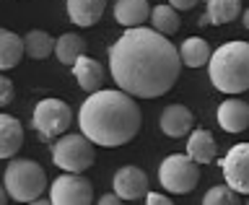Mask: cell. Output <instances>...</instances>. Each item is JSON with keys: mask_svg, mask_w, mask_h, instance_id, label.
I'll use <instances>...</instances> for the list:
<instances>
[{"mask_svg": "<svg viewBox=\"0 0 249 205\" xmlns=\"http://www.w3.org/2000/svg\"><path fill=\"white\" fill-rule=\"evenodd\" d=\"M23 52L34 60H44L54 52V39L42 29H31L26 37H23Z\"/></svg>", "mask_w": 249, "mask_h": 205, "instance_id": "7402d4cb", "label": "cell"}, {"mask_svg": "<svg viewBox=\"0 0 249 205\" xmlns=\"http://www.w3.org/2000/svg\"><path fill=\"white\" fill-rule=\"evenodd\" d=\"M52 161L62 171H78V174H83L96 161V148H93V143L83 132L60 135L52 143Z\"/></svg>", "mask_w": 249, "mask_h": 205, "instance_id": "5b68a950", "label": "cell"}, {"mask_svg": "<svg viewBox=\"0 0 249 205\" xmlns=\"http://www.w3.org/2000/svg\"><path fill=\"white\" fill-rule=\"evenodd\" d=\"M3 185L8 195L18 203H36L42 198V192L47 190V177L44 169L31 159H11V164L5 167Z\"/></svg>", "mask_w": 249, "mask_h": 205, "instance_id": "277c9868", "label": "cell"}, {"mask_svg": "<svg viewBox=\"0 0 249 205\" xmlns=\"http://www.w3.org/2000/svg\"><path fill=\"white\" fill-rule=\"evenodd\" d=\"M200 164H195L187 153H171L159 167V182L171 195H187L200 182Z\"/></svg>", "mask_w": 249, "mask_h": 205, "instance_id": "52a82bcc", "label": "cell"}, {"mask_svg": "<svg viewBox=\"0 0 249 205\" xmlns=\"http://www.w3.org/2000/svg\"><path fill=\"white\" fill-rule=\"evenodd\" d=\"M23 39L8 29H0V70H11L21 62Z\"/></svg>", "mask_w": 249, "mask_h": 205, "instance_id": "ffe728a7", "label": "cell"}, {"mask_svg": "<svg viewBox=\"0 0 249 205\" xmlns=\"http://www.w3.org/2000/svg\"><path fill=\"white\" fill-rule=\"evenodd\" d=\"M197 3L200 0H169V5L174 8V11H192Z\"/></svg>", "mask_w": 249, "mask_h": 205, "instance_id": "484cf974", "label": "cell"}, {"mask_svg": "<svg viewBox=\"0 0 249 205\" xmlns=\"http://www.w3.org/2000/svg\"><path fill=\"white\" fill-rule=\"evenodd\" d=\"M210 55H213V52H210V44L205 42V39H200V37L184 39L182 47H179V57H182V65H187V68L208 65Z\"/></svg>", "mask_w": 249, "mask_h": 205, "instance_id": "d6986e66", "label": "cell"}, {"mask_svg": "<svg viewBox=\"0 0 249 205\" xmlns=\"http://www.w3.org/2000/svg\"><path fill=\"white\" fill-rule=\"evenodd\" d=\"M187 156H190L195 164H210V161H215V156H218L215 138L210 135L208 130H192L190 132V140H187Z\"/></svg>", "mask_w": 249, "mask_h": 205, "instance_id": "e0dca14e", "label": "cell"}, {"mask_svg": "<svg viewBox=\"0 0 249 205\" xmlns=\"http://www.w3.org/2000/svg\"><path fill=\"white\" fill-rule=\"evenodd\" d=\"M205 205H236L239 203V192L231 190L229 185H215L210 187L205 192V198H202Z\"/></svg>", "mask_w": 249, "mask_h": 205, "instance_id": "cb8c5ba5", "label": "cell"}, {"mask_svg": "<svg viewBox=\"0 0 249 205\" xmlns=\"http://www.w3.org/2000/svg\"><path fill=\"white\" fill-rule=\"evenodd\" d=\"M161 132L169 138H184L187 132H192L195 128V117L184 104H169L159 117Z\"/></svg>", "mask_w": 249, "mask_h": 205, "instance_id": "8fae6325", "label": "cell"}, {"mask_svg": "<svg viewBox=\"0 0 249 205\" xmlns=\"http://www.w3.org/2000/svg\"><path fill=\"white\" fill-rule=\"evenodd\" d=\"M23 146V128L11 114H0V159H13Z\"/></svg>", "mask_w": 249, "mask_h": 205, "instance_id": "9a60e30c", "label": "cell"}, {"mask_svg": "<svg viewBox=\"0 0 249 205\" xmlns=\"http://www.w3.org/2000/svg\"><path fill=\"white\" fill-rule=\"evenodd\" d=\"M239 16H241V0H208V11L202 13L200 23L202 26H208V23L221 26V23H229Z\"/></svg>", "mask_w": 249, "mask_h": 205, "instance_id": "ac0fdd59", "label": "cell"}, {"mask_svg": "<svg viewBox=\"0 0 249 205\" xmlns=\"http://www.w3.org/2000/svg\"><path fill=\"white\" fill-rule=\"evenodd\" d=\"M16 96V89H13V81H8L5 75H0V107H8Z\"/></svg>", "mask_w": 249, "mask_h": 205, "instance_id": "d4e9b609", "label": "cell"}, {"mask_svg": "<svg viewBox=\"0 0 249 205\" xmlns=\"http://www.w3.org/2000/svg\"><path fill=\"white\" fill-rule=\"evenodd\" d=\"M145 203L148 205H171V200L166 198V195H159V192H148L145 195Z\"/></svg>", "mask_w": 249, "mask_h": 205, "instance_id": "4316f807", "label": "cell"}, {"mask_svg": "<svg viewBox=\"0 0 249 205\" xmlns=\"http://www.w3.org/2000/svg\"><path fill=\"white\" fill-rule=\"evenodd\" d=\"M151 19V3L148 0H117L114 3V21L124 29H135Z\"/></svg>", "mask_w": 249, "mask_h": 205, "instance_id": "5bb4252c", "label": "cell"}, {"mask_svg": "<svg viewBox=\"0 0 249 205\" xmlns=\"http://www.w3.org/2000/svg\"><path fill=\"white\" fill-rule=\"evenodd\" d=\"M218 125L226 132H244L249 128V101L226 99L218 107Z\"/></svg>", "mask_w": 249, "mask_h": 205, "instance_id": "7c38bea8", "label": "cell"}, {"mask_svg": "<svg viewBox=\"0 0 249 205\" xmlns=\"http://www.w3.org/2000/svg\"><path fill=\"white\" fill-rule=\"evenodd\" d=\"M210 83L218 91L241 93L249 91V42H226L208 60Z\"/></svg>", "mask_w": 249, "mask_h": 205, "instance_id": "3957f363", "label": "cell"}, {"mask_svg": "<svg viewBox=\"0 0 249 205\" xmlns=\"http://www.w3.org/2000/svg\"><path fill=\"white\" fill-rule=\"evenodd\" d=\"M54 55L62 65H73V62L86 55V39L81 34H62L60 39H54Z\"/></svg>", "mask_w": 249, "mask_h": 205, "instance_id": "44dd1931", "label": "cell"}, {"mask_svg": "<svg viewBox=\"0 0 249 205\" xmlns=\"http://www.w3.org/2000/svg\"><path fill=\"white\" fill-rule=\"evenodd\" d=\"M31 125H34L36 135L44 143H54L60 135H65V130L73 125V109H70L62 99H42L34 107L31 114Z\"/></svg>", "mask_w": 249, "mask_h": 205, "instance_id": "8992f818", "label": "cell"}, {"mask_svg": "<svg viewBox=\"0 0 249 205\" xmlns=\"http://www.w3.org/2000/svg\"><path fill=\"white\" fill-rule=\"evenodd\" d=\"M99 203H101V205H117V203H122V198H120L117 192H112V195H101Z\"/></svg>", "mask_w": 249, "mask_h": 205, "instance_id": "83f0119b", "label": "cell"}, {"mask_svg": "<svg viewBox=\"0 0 249 205\" xmlns=\"http://www.w3.org/2000/svg\"><path fill=\"white\" fill-rule=\"evenodd\" d=\"M241 21H244V26L249 29V8H247V11H244V13H241Z\"/></svg>", "mask_w": 249, "mask_h": 205, "instance_id": "f546056e", "label": "cell"}, {"mask_svg": "<svg viewBox=\"0 0 249 205\" xmlns=\"http://www.w3.org/2000/svg\"><path fill=\"white\" fill-rule=\"evenodd\" d=\"M8 198H11V195H8L5 185H3V187H0V205H5V203H8Z\"/></svg>", "mask_w": 249, "mask_h": 205, "instance_id": "f1b7e54d", "label": "cell"}, {"mask_svg": "<svg viewBox=\"0 0 249 205\" xmlns=\"http://www.w3.org/2000/svg\"><path fill=\"white\" fill-rule=\"evenodd\" d=\"M109 70L124 93L156 99L171 91L182 73L179 50L156 29H127L109 47Z\"/></svg>", "mask_w": 249, "mask_h": 205, "instance_id": "6da1fadb", "label": "cell"}, {"mask_svg": "<svg viewBox=\"0 0 249 205\" xmlns=\"http://www.w3.org/2000/svg\"><path fill=\"white\" fill-rule=\"evenodd\" d=\"M151 23H153V29L159 31V34L171 37V34L179 31V13L169 3L166 5H156V8H151Z\"/></svg>", "mask_w": 249, "mask_h": 205, "instance_id": "603a6c76", "label": "cell"}, {"mask_svg": "<svg viewBox=\"0 0 249 205\" xmlns=\"http://www.w3.org/2000/svg\"><path fill=\"white\" fill-rule=\"evenodd\" d=\"M143 114L135 104V96L124 93L122 89H99L89 93V99L81 104L78 125L81 132L93 146L120 148L130 143L138 135Z\"/></svg>", "mask_w": 249, "mask_h": 205, "instance_id": "7a4b0ae2", "label": "cell"}, {"mask_svg": "<svg viewBox=\"0 0 249 205\" xmlns=\"http://www.w3.org/2000/svg\"><path fill=\"white\" fill-rule=\"evenodd\" d=\"M247 198H249V195H247Z\"/></svg>", "mask_w": 249, "mask_h": 205, "instance_id": "4dcf8cb0", "label": "cell"}, {"mask_svg": "<svg viewBox=\"0 0 249 205\" xmlns=\"http://www.w3.org/2000/svg\"><path fill=\"white\" fill-rule=\"evenodd\" d=\"M107 0H68V16L75 26L89 29L104 16Z\"/></svg>", "mask_w": 249, "mask_h": 205, "instance_id": "2e32d148", "label": "cell"}, {"mask_svg": "<svg viewBox=\"0 0 249 205\" xmlns=\"http://www.w3.org/2000/svg\"><path fill=\"white\" fill-rule=\"evenodd\" d=\"M112 187L122 200H140L148 195V177L140 167H122L114 174Z\"/></svg>", "mask_w": 249, "mask_h": 205, "instance_id": "30bf717a", "label": "cell"}, {"mask_svg": "<svg viewBox=\"0 0 249 205\" xmlns=\"http://www.w3.org/2000/svg\"><path fill=\"white\" fill-rule=\"evenodd\" d=\"M226 185L239 195H249V143H236L221 161Z\"/></svg>", "mask_w": 249, "mask_h": 205, "instance_id": "9c48e42d", "label": "cell"}, {"mask_svg": "<svg viewBox=\"0 0 249 205\" xmlns=\"http://www.w3.org/2000/svg\"><path fill=\"white\" fill-rule=\"evenodd\" d=\"M93 200V185L78 171H62L50 187V203L54 205H89Z\"/></svg>", "mask_w": 249, "mask_h": 205, "instance_id": "ba28073f", "label": "cell"}, {"mask_svg": "<svg viewBox=\"0 0 249 205\" xmlns=\"http://www.w3.org/2000/svg\"><path fill=\"white\" fill-rule=\"evenodd\" d=\"M70 68H73V75H75L78 86H81L86 93H93V91L101 89V83H104V68H101L99 60L89 57V55H81Z\"/></svg>", "mask_w": 249, "mask_h": 205, "instance_id": "4fadbf2b", "label": "cell"}]
</instances>
